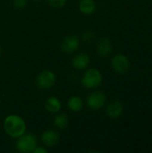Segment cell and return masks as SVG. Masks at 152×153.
I'll use <instances>...</instances> for the list:
<instances>
[{"instance_id":"8fae6325","label":"cell","mask_w":152,"mask_h":153,"mask_svg":"<svg viewBox=\"0 0 152 153\" xmlns=\"http://www.w3.org/2000/svg\"><path fill=\"white\" fill-rule=\"evenodd\" d=\"M123 111H124V105L118 100H115L109 102L106 106V108H105L106 115L111 119L118 118L122 115Z\"/></svg>"},{"instance_id":"e0dca14e","label":"cell","mask_w":152,"mask_h":153,"mask_svg":"<svg viewBox=\"0 0 152 153\" xmlns=\"http://www.w3.org/2000/svg\"><path fill=\"white\" fill-rule=\"evenodd\" d=\"M47 3L52 8L59 9V8L64 7L66 4L67 0H47Z\"/></svg>"},{"instance_id":"ffe728a7","label":"cell","mask_w":152,"mask_h":153,"mask_svg":"<svg viewBox=\"0 0 152 153\" xmlns=\"http://www.w3.org/2000/svg\"><path fill=\"white\" fill-rule=\"evenodd\" d=\"M2 52H3V48H2V46L0 44V56H2Z\"/></svg>"},{"instance_id":"277c9868","label":"cell","mask_w":152,"mask_h":153,"mask_svg":"<svg viewBox=\"0 0 152 153\" xmlns=\"http://www.w3.org/2000/svg\"><path fill=\"white\" fill-rule=\"evenodd\" d=\"M80 44V37L74 33H71L63 38L60 44V49L65 55H73L79 49Z\"/></svg>"},{"instance_id":"9c48e42d","label":"cell","mask_w":152,"mask_h":153,"mask_svg":"<svg viewBox=\"0 0 152 153\" xmlns=\"http://www.w3.org/2000/svg\"><path fill=\"white\" fill-rule=\"evenodd\" d=\"M40 141L42 144L47 148H54L60 141V135L58 132L53 129H47L44 131L40 135Z\"/></svg>"},{"instance_id":"5b68a950","label":"cell","mask_w":152,"mask_h":153,"mask_svg":"<svg viewBox=\"0 0 152 153\" xmlns=\"http://www.w3.org/2000/svg\"><path fill=\"white\" fill-rule=\"evenodd\" d=\"M107 103V95L99 90H93L87 98H86V104L88 108L91 110L97 111L101 109Z\"/></svg>"},{"instance_id":"9a60e30c","label":"cell","mask_w":152,"mask_h":153,"mask_svg":"<svg viewBox=\"0 0 152 153\" xmlns=\"http://www.w3.org/2000/svg\"><path fill=\"white\" fill-rule=\"evenodd\" d=\"M53 119V125L58 130H64L69 126V117L65 113H56L55 114Z\"/></svg>"},{"instance_id":"3957f363","label":"cell","mask_w":152,"mask_h":153,"mask_svg":"<svg viewBox=\"0 0 152 153\" xmlns=\"http://www.w3.org/2000/svg\"><path fill=\"white\" fill-rule=\"evenodd\" d=\"M38 145L37 137L31 133H25L18 137L15 142V149L21 153L33 152Z\"/></svg>"},{"instance_id":"7c38bea8","label":"cell","mask_w":152,"mask_h":153,"mask_svg":"<svg viewBox=\"0 0 152 153\" xmlns=\"http://www.w3.org/2000/svg\"><path fill=\"white\" fill-rule=\"evenodd\" d=\"M44 108L48 113L56 114V113L60 112V110L62 108V102L57 97L50 96L46 100V101L44 103Z\"/></svg>"},{"instance_id":"7a4b0ae2","label":"cell","mask_w":152,"mask_h":153,"mask_svg":"<svg viewBox=\"0 0 152 153\" xmlns=\"http://www.w3.org/2000/svg\"><path fill=\"white\" fill-rule=\"evenodd\" d=\"M103 82V75L97 68H87L81 78V84L86 90H95L99 88Z\"/></svg>"},{"instance_id":"30bf717a","label":"cell","mask_w":152,"mask_h":153,"mask_svg":"<svg viewBox=\"0 0 152 153\" xmlns=\"http://www.w3.org/2000/svg\"><path fill=\"white\" fill-rule=\"evenodd\" d=\"M113 51V43L108 37H103L96 44V52L100 57L108 56Z\"/></svg>"},{"instance_id":"ba28073f","label":"cell","mask_w":152,"mask_h":153,"mask_svg":"<svg viewBox=\"0 0 152 153\" xmlns=\"http://www.w3.org/2000/svg\"><path fill=\"white\" fill-rule=\"evenodd\" d=\"M90 64V56L86 52H80L75 54L71 61L73 69L77 71H85Z\"/></svg>"},{"instance_id":"5bb4252c","label":"cell","mask_w":152,"mask_h":153,"mask_svg":"<svg viewBox=\"0 0 152 153\" xmlns=\"http://www.w3.org/2000/svg\"><path fill=\"white\" fill-rule=\"evenodd\" d=\"M83 107H84L83 100L79 96H76V95L72 96L67 100V108L70 111H72L73 113L81 112L83 109Z\"/></svg>"},{"instance_id":"52a82bcc","label":"cell","mask_w":152,"mask_h":153,"mask_svg":"<svg viewBox=\"0 0 152 153\" xmlns=\"http://www.w3.org/2000/svg\"><path fill=\"white\" fill-rule=\"evenodd\" d=\"M111 67L118 74H126L130 69V61L124 54H116L111 60Z\"/></svg>"},{"instance_id":"2e32d148","label":"cell","mask_w":152,"mask_h":153,"mask_svg":"<svg viewBox=\"0 0 152 153\" xmlns=\"http://www.w3.org/2000/svg\"><path fill=\"white\" fill-rule=\"evenodd\" d=\"M81 40L83 41L84 43H87V44H90L92 43L95 39H96V34L94 33L93 30H84L81 36Z\"/></svg>"},{"instance_id":"7402d4cb","label":"cell","mask_w":152,"mask_h":153,"mask_svg":"<svg viewBox=\"0 0 152 153\" xmlns=\"http://www.w3.org/2000/svg\"><path fill=\"white\" fill-rule=\"evenodd\" d=\"M0 105H1V100H0Z\"/></svg>"},{"instance_id":"44dd1931","label":"cell","mask_w":152,"mask_h":153,"mask_svg":"<svg viewBox=\"0 0 152 153\" xmlns=\"http://www.w3.org/2000/svg\"><path fill=\"white\" fill-rule=\"evenodd\" d=\"M33 2H36V3H39V2H41L42 0H32Z\"/></svg>"},{"instance_id":"ac0fdd59","label":"cell","mask_w":152,"mask_h":153,"mask_svg":"<svg viewBox=\"0 0 152 153\" xmlns=\"http://www.w3.org/2000/svg\"><path fill=\"white\" fill-rule=\"evenodd\" d=\"M29 4V0H13V6L17 10L24 9Z\"/></svg>"},{"instance_id":"6da1fadb","label":"cell","mask_w":152,"mask_h":153,"mask_svg":"<svg viewBox=\"0 0 152 153\" xmlns=\"http://www.w3.org/2000/svg\"><path fill=\"white\" fill-rule=\"evenodd\" d=\"M3 127L5 134L13 139H17L27 131V124L25 120L21 116L15 114H11L5 117L3 122Z\"/></svg>"},{"instance_id":"4fadbf2b","label":"cell","mask_w":152,"mask_h":153,"mask_svg":"<svg viewBox=\"0 0 152 153\" xmlns=\"http://www.w3.org/2000/svg\"><path fill=\"white\" fill-rule=\"evenodd\" d=\"M78 9L84 15H91L97 10V4L95 0H81Z\"/></svg>"},{"instance_id":"d6986e66","label":"cell","mask_w":152,"mask_h":153,"mask_svg":"<svg viewBox=\"0 0 152 153\" xmlns=\"http://www.w3.org/2000/svg\"><path fill=\"white\" fill-rule=\"evenodd\" d=\"M47 148L45 146H39L37 145L36 148L34 149L33 153H47Z\"/></svg>"},{"instance_id":"8992f818","label":"cell","mask_w":152,"mask_h":153,"mask_svg":"<svg viewBox=\"0 0 152 153\" xmlns=\"http://www.w3.org/2000/svg\"><path fill=\"white\" fill-rule=\"evenodd\" d=\"M56 82V75L51 70L41 71L36 78V84L38 88L44 91L51 89L55 85Z\"/></svg>"}]
</instances>
